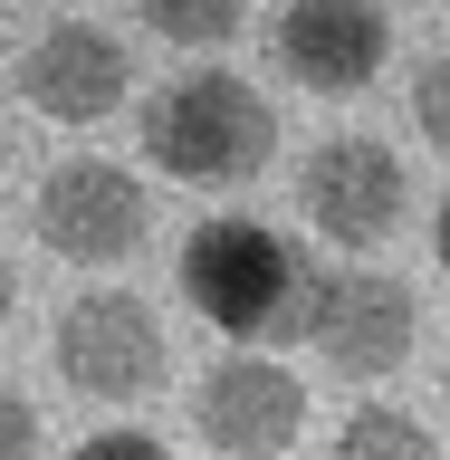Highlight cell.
Wrapping results in <instances>:
<instances>
[{
    "mask_svg": "<svg viewBox=\"0 0 450 460\" xmlns=\"http://www.w3.org/2000/svg\"><path fill=\"white\" fill-rule=\"evenodd\" d=\"M278 154V115L250 77H172L163 96H144V164L163 182H192V192H230V182H259Z\"/></svg>",
    "mask_w": 450,
    "mask_h": 460,
    "instance_id": "6da1fadb",
    "label": "cell"
},
{
    "mask_svg": "<svg viewBox=\"0 0 450 460\" xmlns=\"http://www.w3.org/2000/svg\"><path fill=\"white\" fill-rule=\"evenodd\" d=\"M172 279H182V297H192L201 326H221L230 345H259V336H307V269H297V250H287L269 221H201L192 240H182V259H172Z\"/></svg>",
    "mask_w": 450,
    "mask_h": 460,
    "instance_id": "7a4b0ae2",
    "label": "cell"
},
{
    "mask_svg": "<svg viewBox=\"0 0 450 460\" xmlns=\"http://www.w3.org/2000/svg\"><path fill=\"white\" fill-rule=\"evenodd\" d=\"M163 365H172V345L135 288H86L77 307L57 316V374L86 402H144L163 384Z\"/></svg>",
    "mask_w": 450,
    "mask_h": 460,
    "instance_id": "3957f363",
    "label": "cell"
},
{
    "mask_svg": "<svg viewBox=\"0 0 450 460\" xmlns=\"http://www.w3.org/2000/svg\"><path fill=\"white\" fill-rule=\"evenodd\" d=\"M297 211L307 230H326L336 250H374V240H393L402 211H412V182H402L393 144L374 135H326L297 172Z\"/></svg>",
    "mask_w": 450,
    "mask_h": 460,
    "instance_id": "277c9868",
    "label": "cell"
},
{
    "mask_svg": "<svg viewBox=\"0 0 450 460\" xmlns=\"http://www.w3.org/2000/svg\"><path fill=\"white\" fill-rule=\"evenodd\" d=\"M307 345L355 384H384L412 355V288L384 269H326L307 288Z\"/></svg>",
    "mask_w": 450,
    "mask_h": 460,
    "instance_id": "5b68a950",
    "label": "cell"
},
{
    "mask_svg": "<svg viewBox=\"0 0 450 460\" xmlns=\"http://www.w3.org/2000/svg\"><path fill=\"white\" fill-rule=\"evenodd\" d=\"M192 431L221 460H278L297 431H307V384L278 365V355H221L192 394Z\"/></svg>",
    "mask_w": 450,
    "mask_h": 460,
    "instance_id": "8992f818",
    "label": "cell"
},
{
    "mask_svg": "<svg viewBox=\"0 0 450 460\" xmlns=\"http://www.w3.org/2000/svg\"><path fill=\"white\" fill-rule=\"evenodd\" d=\"M29 221L49 240V259H77V269H115V259L144 250V182L125 164H57L29 201Z\"/></svg>",
    "mask_w": 450,
    "mask_h": 460,
    "instance_id": "52a82bcc",
    "label": "cell"
},
{
    "mask_svg": "<svg viewBox=\"0 0 450 460\" xmlns=\"http://www.w3.org/2000/svg\"><path fill=\"white\" fill-rule=\"evenodd\" d=\"M269 58L307 96H365L393 58V20H384V0H287Z\"/></svg>",
    "mask_w": 450,
    "mask_h": 460,
    "instance_id": "ba28073f",
    "label": "cell"
},
{
    "mask_svg": "<svg viewBox=\"0 0 450 460\" xmlns=\"http://www.w3.org/2000/svg\"><path fill=\"white\" fill-rule=\"evenodd\" d=\"M125 77H135V58L96 20H49L20 49V96L49 115V125H106V115L125 106Z\"/></svg>",
    "mask_w": 450,
    "mask_h": 460,
    "instance_id": "9c48e42d",
    "label": "cell"
},
{
    "mask_svg": "<svg viewBox=\"0 0 450 460\" xmlns=\"http://www.w3.org/2000/svg\"><path fill=\"white\" fill-rule=\"evenodd\" d=\"M336 460H441V451H431V431L402 402H355L336 422Z\"/></svg>",
    "mask_w": 450,
    "mask_h": 460,
    "instance_id": "30bf717a",
    "label": "cell"
},
{
    "mask_svg": "<svg viewBox=\"0 0 450 460\" xmlns=\"http://www.w3.org/2000/svg\"><path fill=\"white\" fill-rule=\"evenodd\" d=\"M135 10H144L154 39H172V49H221V39L250 29V0H135Z\"/></svg>",
    "mask_w": 450,
    "mask_h": 460,
    "instance_id": "8fae6325",
    "label": "cell"
},
{
    "mask_svg": "<svg viewBox=\"0 0 450 460\" xmlns=\"http://www.w3.org/2000/svg\"><path fill=\"white\" fill-rule=\"evenodd\" d=\"M412 125H422L431 154H450V49L422 58V77H412Z\"/></svg>",
    "mask_w": 450,
    "mask_h": 460,
    "instance_id": "7c38bea8",
    "label": "cell"
},
{
    "mask_svg": "<svg viewBox=\"0 0 450 460\" xmlns=\"http://www.w3.org/2000/svg\"><path fill=\"white\" fill-rule=\"evenodd\" d=\"M0 460H39V402L10 384L0 394Z\"/></svg>",
    "mask_w": 450,
    "mask_h": 460,
    "instance_id": "4fadbf2b",
    "label": "cell"
},
{
    "mask_svg": "<svg viewBox=\"0 0 450 460\" xmlns=\"http://www.w3.org/2000/svg\"><path fill=\"white\" fill-rule=\"evenodd\" d=\"M67 460H172V451L154 441V431H86Z\"/></svg>",
    "mask_w": 450,
    "mask_h": 460,
    "instance_id": "5bb4252c",
    "label": "cell"
},
{
    "mask_svg": "<svg viewBox=\"0 0 450 460\" xmlns=\"http://www.w3.org/2000/svg\"><path fill=\"white\" fill-rule=\"evenodd\" d=\"M431 250H441V269H450V201H441V221H431Z\"/></svg>",
    "mask_w": 450,
    "mask_h": 460,
    "instance_id": "9a60e30c",
    "label": "cell"
},
{
    "mask_svg": "<svg viewBox=\"0 0 450 460\" xmlns=\"http://www.w3.org/2000/svg\"><path fill=\"white\" fill-rule=\"evenodd\" d=\"M441 384H450V355H441Z\"/></svg>",
    "mask_w": 450,
    "mask_h": 460,
    "instance_id": "2e32d148",
    "label": "cell"
}]
</instances>
